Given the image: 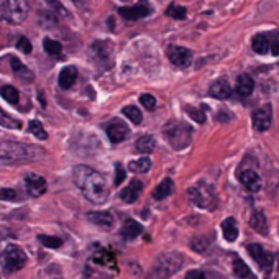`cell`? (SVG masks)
<instances>
[{"instance_id": "cell-1", "label": "cell", "mask_w": 279, "mask_h": 279, "mask_svg": "<svg viewBox=\"0 0 279 279\" xmlns=\"http://www.w3.org/2000/svg\"><path fill=\"white\" fill-rule=\"evenodd\" d=\"M76 185L92 204H104L108 199V188L104 176L89 166H76L72 173Z\"/></svg>"}, {"instance_id": "cell-2", "label": "cell", "mask_w": 279, "mask_h": 279, "mask_svg": "<svg viewBox=\"0 0 279 279\" xmlns=\"http://www.w3.org/2000/svg\"><path fill=\"white\" fill-rule=\"evenodd\" d=\"M182 263L184 259L181 253H176V251L164 253V255H161L156 259V263L150 269L146 279H169L173 274L179 271Z\"/></svg>"}, {"instance_id": "cell-3", "label": "cell", "mask_w": 279, "mask_h": 279, "mask_svg": "<svg viewBox=\"0 0 279 279\" xmlns=\"http://www.w3.org/2000/svg\"><path fill=\"white\" fill-rule=\"evenodd\" d=\"M28 8L25 0H0V22L22 23L27 18Z\"/></svg>"}, {"instance_id": "cell-4", "label": "cell", "mask_w": 279, "mask_h": 279, "mask_svg": "<svg viewBox=\"0 0 279 279\" xmlns=\"http://www.w3.org/2000/svg\"><path fill=\"white\" fill-rule=\"evenodd\" d=\"M0 263H2L4 271L7 274H10L15 271H20V269L27 265V255H25V251H22L18 247H15V245H8L2 253Z\"/></svg>"}, {"instance_id": "cell-5", "label": "cell", "mask_w": 279, "mask_h": 279, "mask_svg": "<svg viewBox=\"0 0 279 279\" xmlns=\"http://www.w3.org/2000/svg\"><path fill=\"white\" fill-rule=\"evenodd\" d=\"M188 196L194 204L202 209H215L217 197L209 185H196V188H191L188 191Z\"/></svg>"}, {"instance_id": "cell-6", "label": "cell", "mask_w": 279, "mask_h": 279, "mask_svg": "<svg viewBox=\"0 0 279 279\" xmlns=\"http://www.w3.org/2000/svg\"><path fill=\"white\" fill-rule=\"evenodd\" d=\"M169 145L176 150H182L191 141V128L185 125H171V128L164 132Z\"/></svg>"}, {"instance_id": "cell-7", "label": "cell", "mask_w": 279, "mask_h": 279, "mask_svg": "<svg viewBox=\"0 0 279 279\" xmlns=\"http://www.w3.org/2000/svg\"><path fill=\"white\" fill-rule=\"evenodd\" d=\"M248 253L251 255V258L256 261V263L261 266V269L265 271L266 276H269V273L273 271V263H274V258L271 253H268L261 245L258 243H250L247 247Z\"/></svg>"}, {"instance_id": "cell-8", "label": "cell", "mask_w": 279, "mask_h": 279, "mask_svg": "<svg viewBox=\"0 0 279 279\" xmlns=\"http://www.w3.org/2000/svg\"><path fill=\"white\" fill-rule=\"evenodd\" d=\"M168 58L177 67H188L192 63V51L184 46H169Z\"/></svg>"}, {"instance_id": "cell-9", "label": "cell", "mask_w": 279, "mask_h": 279, "mask_svg": "<svg viewBox=\"0 0 279 279\" xmlns=\"http://www.w3.org/2000/svg\"><path fill=\"white\" fill-rule=\"evenodd\" d=\"M25 185H27V192L31 197H40L46 192V179L43 176L30 173L27 177H25Z\"/></svg>"}, {"instance_id": "cell-10", "label": "cell", "mask_w": 279, "mask_h": 279, "mask_svg": "<svg viewBox=\"0 0 279 279\" xmlns=\"http://www.w3.org/2000/svg\"><path fill=\"white\" fill-rule=\"evenodd\" d=\"M130 135V128L126 126V123L120 120H112L107 125V137L112 143H120L125 141Z\"/></svg>"}, {"instance_id": "cell-11", "label": "cell", "mask_w": 279, "mask_h": 279, "mask_svg": "<svg viewBox=\"0 0 279 279\" xmlns=\"http://www.w3.org/2000/svg\"><path fill=\"white\" fill-rule=\"evenodd\" d=\"M151 8L145 4L135 5V7H120L118 8V15H122L125 20H140L148 16Z\"/></svg>"}, {"instance_id": "cell-12", "label": "cell", "mask_w": 279, "mask_h": 279, "mask_svg": "<svg viewBox=\"0 0 279 279\" xmlns=\"http://www.w3.org/2000/svg\"><path fill=\"white\" fill-rule=\"evenodd\" d=\"M238 181L247 188L250 192H258L261 191V177L258 176V173L251 171V169H245V171H240L238 173Z\"/></svg>"}, {"instance_id": "cell-13", "label": "cell", "mask_w": 279, "mask_h": 279, "mask_svg": "<svg viewBox=\"0 0 279 279\" xmlns=\"http://www.w3.org/2000/svg\"><path fill=\"white\" fill-rule=\"evenodd\" d=\"M251 118H253V126L258 132H266L271 126V108H269V105L258 108V110L253 112Z\"/></svg>"}, {"instance_id": "cell-14", "label": "cell", "mask_w": 279, "mask_h": 279, "mask_svg": "<svg viewBox=\"0 0 279 279\" xmlns=\"http://www.w3.org/2000/svg\"><path fill=\"white\" fill-rule=\"evenodd\" d=\"M143 191V182L135 179L130 182V185H126L125 189L120 191V199L123 202H126V204H133L135 200H137L140 197V194Z\"/></svg>"}, {"instance_id": "cell-15", "label": "cell", "mask_w": 279, "mask_h": 279, "mask_svg": "<svg viewBox=\"0 0 279 279\" xmlns=\"http://www.w3.org/2000/svg\"><path fill=\"white\" fill-rule=\"evenodd\" d=\"M209 94L212 96L214 99H218V100H225L232 96V87L230 84H228L225 79H218L215 81L212 86H210V90Z\"/></svg>"}, {"instance_id": "cell-16", "label": "cell", "mask_w": 279, "mask_h": 279, "mask_svg": "<svg viewBox=\"0 0 279 279\" xmlns=\"http://www.w3.org/2000/svg\"><path fill=\"white\" fill-rule=\"evenodd\" d=\"M253 89H255V81L250 74H240L238 79H236V92L241 97H248L251 96Z\"/></svg>"}, {"instance_id": "cell-17", "label": "cell", "mask_w": 279, "mask_h": 279, "mask_svg": "<svg viewBox=\"0 0 279 279\" xmlns=\"http://www.w3.org/2000/svg\"><path fill=\"white\" fill-rule=\"evenodd\" d=\"M250 225L255 232H258L259 235L266 236L268 235V220L265 214L261 212V210H255V212L251 214V218H250Z\"/></svg>"}, {"instance_id": "cell-18", "label": "cell", "mask_w": 279, "mask_h": 279, "mask_svg": "<svg viewBox=\"0 0 279 279\" xmlns=\"http://www.w3.org/2000/svg\"><path fill=\"white\" fill-rule=\"evenodd\" d=\"M222 233L228 243H233L238 238V225H236V220L233 217H228L222 222Z\"/></svg>"}, {"instance_id": "cell-19", "label": "cell", "mask_w": 279, "mask_h": 279, "mask_svg": "<svg viewBox=\"0 0 279 279\" xmlns=\"http://www.w3.org/2000/svg\"><path fill=\"white\" fill-rule=\"evenodd\" d=\"M233 273L238 279H258L253 271L250 269V266L245 263V261L240 256H235L233 258Z\"/></svg>"}, {"instance_id": "cell-20", "label": "cell", "mask_w": 279, "mask_h": 279, "mask_svg": "<svg viewBox=\"0 0 279 279\" xmlns=\"http://www.w3.org/2000/svg\"><path fill=\"white\" fill-rule=\"evenodd\" d=\"M143 232V227L141 224H138L137 220H132V218H128L123 227H122V230H120V235L123 236L125 240H133V238H137L138 235H141Z\"/></svg>"}, {"instance_id": "cell-21", "label": "cell", "mask_w": 279, "mask_h": 279, "mask_svg": "<svg viewBox=\"0 0 279 279\" xmlns=\"http://www.w3.org/2000/svg\"><path fill=\"white\" fill-rule=\"evenodd\" d=\"M76 79H78V69L74 66H67L59 74V86H61V89H69L72 87Z\"/></svg>"}, {"instance_id": "cell-22", "label": "cell", "mask_w": 279, "mask_h": 279, "mask_svg": "<svg viewBox=\"0 0 279 279\" xmlns=\"http://www.w3.org/2000/svg\"><path fill=\"white\" fill-rule=\"evenodd\" d=\"M87 218L102 228H110L114 225V215L110 212H89Z\"/></svg>"}, {"instance_id": "cell-23", "label": "cell", "mask_w": 279, "mask_h": 279, "mask_svg": "<svg viewBox=\"0 0 279 279\" xmlns=\"http://www.w3.org/2000/svg\"><path fill=\"white\" fill-rule=\"evenodd\" d=\"M251 48L253 51L258 54L269 53V35H266V33H258V35H255L251 41Z\"/></svg>"}, {"instance_id": "cell-24", "label": "cell", "mask_w": 279, "mask_h": 279, "mask_svg": "<svg viewBox=\"0 0 279 279\" xmlns=\"http://www.w3.org/2000/svg\"><path fill=\"white\" fill-rule=\"evenodd\" d=\"M173 189H174V182L173 179H169V177H166V179H163L161 182H159L156 185V189L153 191V197L156 200H163L166 197H169L173 194Z\"/></svg>"}, {"instance_id": "cell-25", "label": "cell", "mask_w": 279, "mask_h": 279, "mask_svg": "<svg viewBox=\"0 0 279 279\" xmlns=\"http://www.w3.org/2000/svg\"><path fill=\"white\" fill-rule=\"evenodd\" d=\"M92 261H94V263H97V265L112 268L114 271L117 269V266H115V258H114L107 250H99V251H96L94 255H92Z\"/></svg>"}, {"instance_id": "cell-26", "label": "cell", "mask_w": 279, "mask_h": 279, "mask_svg": "<svg viewBox=\"0 0 279 279\" xmlns=\"http://www.w3.org/2000/svg\"><path fill=\"white\" fill-rule=\"evenodd\" d=\"M151 168V159L148 156H143L140 159H135V161L128 163V169L132 173H148Z\"/></svg>"}, {"instance_id": "cell-27", "label": "cell", "mask_w": 279, "mask_h": 279, "mask_svg": "<svg viewBox=\"0 0 279 279\" xmlns=\"http://www.w3.org/2000/svg\"><path fill=\"white\" fill-rule=\"evenodd\" d=\"M155 146H156V141L151 135H145V137L138 138V141H137V150L140 151V153H146V155L153 153Z\"/></svg>"}, {"instance_id": "cell-28", "label": "cell", "mask_w": 279, "mask_h": 279, "mask_svg": "<svg viewBox=\"0 0 279 279\" xmlns=\"http://www.w3.org/2000/svg\"><path fill=\"white\" fill-rule=\"evenodd\" d=\"M43 48H45V51H46L48 54L56 56V58H61L63 46H61V43H59V41H54V40H51V38H45Z\"/></svg>"}, {"instance_id": "cell-29", "label": "cell", "mask_w": 279, "mask_h": 279, "mask_svg": "<svg viewBox=\"0 0 279 279\" xmlns=\"http://www.w3.org/2000/svg\"><path fill=\"white\" fill-rule=\"evenodd\" d=\"M10 64H12V69H13L15 74L22 76V78H25V79H33V74L22 64V61H20L18 58L10 56Z\"/></svg>"}, {"instance_id": "cell-30", "label": "cell", "mask_w": 279, "mask_h": 279, "mask_svg": "<svg viewBox=\"0 0 279 279\" xmlns=\"http://www.w3.org/2000/svg\"><path fill=\"white\" fill-rule=\"evenodd\" d=\"M0 96H2L8 104H18L20 96H18V90L12 86H4L0 87Z\"/></svg>"}, {"instance_id": "cell-31", "label": "cell", "mask_w": 279, "mask_h": 279, "mask_svg": "<svg viewBox=\"0 0 279 279\" xmlns=\"http://www.w3.org/2000/svg\"><path fill=\"white\" fill-rule=\"evenodd\" d=\"M123 115L128 118V120H132L135 125H140L141 120H143V115H141V112H140V108H138V107H133V105L125 107V108H123Z\"/></svg>"}, {"instance_id": "cell-32", "label": "cell", "mask_w": 279, "mask_h": 279, "mask_svg": "<svg viewBox=\"0 0 279 279\" xmlns=\"http://www.w3.org/2000/svg\"><path fill=\"white\" fill-rule=\"evenodd\" d=\"M209 247H210V240L206 238V236H197V238H194L191 241V248L197 253H206Z\"/></svg>"}, {"instance_id": "cell-33", "label": "cell", "mask_w": 279, "mask_h": 279, "mask_svg": "<svg viewBox=\"0 0 279 279\" xmlns=\"http://www.w3.org/2000/svg\"><path fill=\"white\" fill-rule=\"evenodd\" d=\"M166 15L171 16L174 20H184L185 16H188V10L181 5H171V7H168Z\"/></svg>"}, {"instance_id": "cell-34", "label": "cell", "mask_w": 279, "mask_h": 279, "mask_svg": "<svg viewBox=\"0 0 279 279\" xmlns=\"http://www.w3.org/2000/svg\"><path fill=\"white\" fill-rule=\"evenodd\" d=\"M0 125L5 126V128H12V130L20 128V126H22V123L18 120H13V118L8 114H5L2 108H0Z\"/></svg>"}, {"instance_id": "cell-35", "label": "cell", "mask_w": 279, "mask_h": 279, "mask_svg": "<svg viewBox=\"0 0 279 279\" xmlns=\"http://www.w3.org/2000/svg\"><path fill=\"white\" fill-rule=\"evenodd\" d=\"M28 128L36 138H40V140H46L48 138L46 130L43 128V125H41V122H38V120H31L30 125H28Z\"/></svg>"}, {"instance_id": "cell-36", "label": "cell", "mask_w": 279, "mask_h": 279, "mask_svg": "<svg viewBox=\"0 0 279 279\" xmlns=\"http://www.w3.org/2000/svg\"><path fill=\"white\" fill-rule=\"evenodd\" d=\"M38 240L41 245H45L46 248H59L63 245V240L58 238V236H48V235H40Z\"/></svg>"}, {"instance_id": "cell-37", "label": "cell", "mask_w": 279, "mask_h": 279, "mask_svg": "<svg viewBox=\"0 0 279 279\" xmlns=\"http://www.w3.org/2000/svg\"><path fill=\"white\" fill-rule=\"evenodd\" d=\"M140 104L148 108V110H155V107H156V99L151 96V94H143L140 97Z\"/></svg>"}, {"instance_id": "cell-38", "label": "cell", "mask_w": 279, "mask_h": 279, "mask_svg": "<svg viewBox=\"0 0 279 279\" xmlns=\"http://www.w3.org/2000/svg\"><path fill=\"white\" fill-rule=\"evenodd\" d=\"M16 48H18L20 51H23L25 54H30L31 49H33V46H31V43L28 41V38H25V36H20V38H18V41H16Z\"/></svg>"}, {"instance_id": "cell-39", "label": "cell", "mask_w": 279, "mask_h": 279, "mask_svg": "<svg viewBox=\"0 0 279 279\" xmlns=\"http://www.w3.org/2000/svg\"><path fill=\"white\" fill-rule=\"evenodd\" d=\"M269 51L274 56H279V33L269 36Z\"/></svg>"}, {"instance_id": "cell-40", "label": "cell", "mask_w": 279, "mask_h": 279, "mask_svg": "<svg viewBox=\"0 0 279 279\" xmlns=\"http://www.w3.org/2000/svg\"><path fill=\"white\" fill-rule=\"evenodd\" d=\"M125 169L122 168V164H115V185H120L125 181Z\"/></svg>"}, {"instance_id": "cell-41", "label": "cell", "mask_w": 279, "mask_h": 279, "mask_svg": "<svg viewBox=\"0 0 279 279\" xmlns=\"http://www.w3.org/2000/svg\"><path fill=\"white\" fill-rule=\"evenodd\" d=\"M15 199H16V192L13 189L0 188V200H15Z\"/></svg>"}, {"instance_id": "cell-42", "label": "cell", "mask_w": 279, "mask_h": 279, "mask_svg": "<svg viewBox=\"0 0 279 279\" xmlns=\"http://www.w3.org/2000/svg\"><path fill=\"white\" fill-rule=\"evenodd\" d=\"M188 114H189L196 122H199V123H204V122H206V115H204V112H200V110H196V108L188 107Z\"/></svg>"}, {"instance_id": "cell-43", "label": "cell", "mask_w": 279, "mask_h": 279, "mask_svg": "<svg viewBox=\"0 0 279 279\" xmlns=\"http://www.w3.org/2000/svg\"><path fill=\"white\" fill-rule=\"evenodd\" d=\"M184 279H206V273L200 271V269H192V271L185 274Z\"/></svg>"}, {"instance_id": "cell-44", "label": "cell", "mask_w": 279, "mask_h": 279, "mask_svg": "<svg viewBox=\"0 0 279 279\" xmlns=\"http://www.w3.org/2000/svg\"><path fill=\"white\" fill-rule=\"evenodd\" d=\"M72 2H81V0H72Z\"/></svg>"}, {"instance_id": "cell-45", "label": "cell", "mask_w": 279, "mask_h": 279, "mask_svg": "<svg viewBox=\"0 0 279 279\" xmlns=\"http://www.w3.org/2000/svg\"><path fill=\"white\" fill-rule=\"evenodd\" d=\"M277 233H279V224H277Z\"/></svg>"}]
</instances>
